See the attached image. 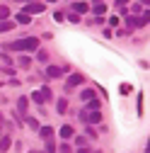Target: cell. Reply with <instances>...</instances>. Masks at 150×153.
Instances as JSON below:
<instances>
[{
    "label": "cell",
    "mask_w": 150,
    "mask_h": 153,
    "mask_svg": "<svg viewBox=\"0 0 150 153\" xmlns=\"http://www.w3.org/2000/svg\"><path fill=\"white\" fill-rule=\"evenodd\" d=\"M5 49L7 51H34V49H39V39L36 36H24V39H17V42H7Z\"/></svg>",
    "instance_id": "cell-1"
},
{
    "label": "cell",
    "mask_w": 150,
    "mask_h": 153,
    "mask_svg": "<svg viewBox=\"0 0 150 153\" xmlns=\"http://www.w3.org/2000/svg\"><path fill=\"white\" fill-rule=\"evenodd\" d=\"M80 119H82L85 124H99V122H102V114H99V109H97V112H87V109H85V112H80Z\"/></svg>",
    "instance_id": "cell-2"
},
{
    "label": "cell",
    "mask_w": 150,
    "mask_h": 153,
    "mask_svg": "<svg viewBox=\"0 0 150 153\" xmlns=\"http://www.w3.org/2000/svg\"><path fill=\"white\" fill-rule=\"evenodd\" d=\"M51 95H53V92H51L49 88H41V90H36V92L32 95V100H34L36 105H44L46 100H51Z\"/></svg>",
    "instance_id": "cell-3"
},
{
    "label": "cell",
    "mask_w": 150,
    "mask_h": 153,
    "mask_svg": "<svg viewBox=\"0 0 150 153\" xmlns=\"http://www.w3.org/2000/svg\"><path fill=\"white\" fill-rule=\"evenodd\" d=\"M39 12H44V3H36V0L27 3V7H24V15H39Z\"/></svg>",
    "instance_id": "cell-4"
},
{
    "label": "cell",
    "mask_w": 150,
    "mask_h": 153,
    "mask_svg": "<svg viewBox=\"0 0 150 153\" xmlns=\"http://www.w3.org/2000/svg\"><path fill=\"white\" fill-rule=\"evenodd\" d=\"M82 83H85V75L75 73V75H70V78H68V83H65V90H68V88H78V85H82Z\"/></svg>",
    "instance_id": "cell-5"
},
{
    "label": "cell",
    "mask_w": 150,
    "mask_h": 153,
    "mask_svg": "<svg viewBox=\"0 0 150 153\" xmlns=\"http://www.w3.org/2000/svg\"><path fill=\"white\" fill-rule=\"evenodd\" d=\"M63 75V68H58V66H49L46 68V78H61Z\"/></svg>",
    "instance_id": "cell-6"
},
{
    "label": "cell",
    "mask_w": 150,
    "mask_h": 153,
    "mask_svg": "<svg viewBox=\"0 0 150 153\" xmlns=\"http://www.w3.org/2000/svg\"><path fill=\"white\" fill-rule=\"evenodd\" d=\"M27 107H29V100H27V97H20V100H17V114H27Z\"/></svg>",
    "instance_id": "cell-7"
},
{
    "label": "cell",
    "mask_w": 150,
    "mask_h": 153,
    "mask_svg": "<svg viewBox=\"0 0 150 153\" xmlns=\"http://www.w3.org/2000/svg\"><path fill=\"white\" fill-rule=\"evenodd\" d=\"M12 29H15L12 20H3V22H0V34H3V32H12Z\"/></svg>",
    "instance_id": "cell-8"
},
{
    "label": "cell",
    "mask_w": 150,
    "mask_h": 153,
    "mask_svg": "<svg viewBox=\"0 0 150 153\" xmlns=\"http://www.w3.org/2000/svg\"><path fill=\"white\" fill-rule=\"evenodd\" d=\"M87 10H90V5H87V3H73V12L82 15V12H87Z\"/></svg>",
    "instance_id": "cell-9"
},
{
    "label": "cell",
    "mask_w": 150,
    "mask_h": 153,
    "mask_svg": "<svg viewBox=\"0 0 150 153\" xmlns=\"http://www.w3.org/2000/svg\"><path fill=\"white\" fill-rule=\"evenodd\" d=\"M73 134H75V131H73V126H70V124H65V126H61V136H63L65 141H68V139L73 136Z\"/></svg>",
    "instance_id": "cell-10"
},
{
    "label": "cell",
    "mask_w": 150,
    "mask_h": 153,
    "mask_svg": "<svg viewBox=\"0 0 150 153\" xmlns=\"http://www.w3.org/2000/svg\"><path fill=\"white\" fill-rule=\"evenodd\" d=\"M80 97L87 102V100H95V90H92V88H85L82 92H80Z\"/></svg>",
    "instance_id": "cell-11"
},
{
    "label": "cell",
    "mask_w": 150,
    "mask_h": 153,
    "mask_svg": "<svg viewBox=\"0 0 150 153\" xmlns=\"http://www.w3.org/2000/svg\"><path fill=\"white\" fill-rule=\"evenodd\" d=\"M39 136H41V139L53 136V129H51V126H39Z\"/></svg>",
    "instance_id": "cell-12"
},
{
    "label": "cell",
    "mask_w": 150,
    "mask_h": 153,
    "mask_svg": "<svg viewBox=\"0 0 150 153\" xmlns=\"http://www.w3.org/2000/svg\"><path fill=\"white\" fill-rule=\"evenodd\" d=\"M10 143H12L10 136H3V139H0V153H5V151L10 148Z\"/></svg>",
    "instance_id": "cell-13"
},
{
    "label": "cell",
    "mask_w": 150,
    "mask_h": 153,
    "mask_svg": "<svg viewBox=\"0 0 150 153\" xmlns=\"http://www.w3.org/2000/svg\"><path fill=\"white\" fill-rule=\"evenodd\" d=\"M46 141V153H56V141H53V136H49V139H44Z\"/></svg>",
    "instance_id": "cell-14"
},
{
    "label": "cell",
    "mask_w": 150,
    "mask_h": 153,
    "mask_svg": "<svg viewBox=\"0 0 150 153\" xmlns=\"http://www.w3.org/2000/svg\"><path fill=\"white\" fill-rule=\"evenodd\" d=\"M29 22H32V17H29V15H24V12L17 15V25H29Z\"/></svg>",
    "instance_id": "cell-15"
},
{
    "label": "cell",
    "mask_w": 150,
    "mask_h": 153,
    "mask_svg": "<svg viewBox=\"0 0 150 153\" xmlns=\"http://www.w3.org/2000/svg\"><path fill=\"white\" fill-rule=\"evenodd\" d=\"M92 12H95V15H104V12H107V5H104V3H95Z\"/></svg>",
    "instance_id": "cell-16"
},
{
    "label": "cell",
    "mask_w": 150,
    "mask_h": 153,
    "mask_svg": "<svg viewBox=\"0 0 150 153\" xmlns=\"http://www.w3.org/2000/svg\"><path fill=\"white\" fill-rule=\"evenodd\" d=\"M56 107H58V114H65V112H68V100H58Z\"/></svg>",
    "instance_id": "cell-17"
},
{
    "label": "cell",
    "mask_w": 150,
    "mask_h": 153,
    "mask_svg": "<svg viewBox=\"0 0 150 153\" xmlns=\"http://www.w3.org/2000/svg\"><path fill=\"white\" fill-rule=\"evenodd\" d=\"M36 59H39L41 63H46V61H49V51H46V49H39V53H36Z\"/></svg>",
    "instance_id": "cell-18"
},
{
    "label": "cell",
    "mask_w": 150,
    "mask_h": 153,
    "mask_svg": "<svg viewBox=\"0 0 150 153\" xmlns=\"http://www.w3.org/2000/svg\"><path fill=\"white\" fill-rule=\"evenodd\" d=\"M7 17H10V7L0 5V22H3V20H7Z\"/></svg>",
    "instance_id": "cell-19"
},
{
    "label": "cell",
    "mask_w": 150,
    "mask_h": 153,
    "mask_svg": "<svg viewBox=\"0 0 150 153\" xmlns=\"http://www.w3.org/2000/svg\"><path fill=\"white\" fill-rule=\"evenodd\" d=\"M87 107H90V112H97L99 109V100H87Z\"/></svg>",
    "instance_id": "cell-20"
},
{
    "label": "cell",
    "mask_w": 150,
    "mask_h": 153,
    "mask_svg": "<svg viewBox=\"0 0 150 153\" xmlns=\"http://www.w3.org/2000/svg\"><path fill=\"white\" fill-rule=\"evenodd\" d=\"M24 122H27V126H29V129H34V131H39V122H36V119H29V117H27Z\"/></svg>",
    "instance_id": "cell-21"
},
{
    "label": "cell",
    "mask_w": 150,
    "mask_h": 153,
    "mask_svg": "<svg viewBox=\"0 0 150 153\" xmlns=\"http://www.w3.org/2000/svg\"><path fill=\"white\" fill-rule=\"evenodd\" d=\"M68 20H70L73 25H78V22H80V15H78V12H70V15H68Z\"/></svg>",
    "instance_id": "cell-22"
},
{
    "label": "cell",
    "mask_w": 150,
    "mask_h": 153,
    "mask_svg": "<svg viewBox=\"0 0 150 153\" xmlns=\"http://www.w3.org/2000/svg\"><path fill=\"white\" fill-rule=\"evenodd\" d=\"M85 134H87V136H90V139H97V136H99V134H97L95 129H92V126H87V129H85Z\"/></svg>",
    "instance_id": "cell-23"
},
{
    "label": "cell",
    "mask_w": 150,
    "mask_h": 153,
    "mask_svg": "<svg viewBox=\"0 0 150 153\" xmlns=\"http://www.w3.org/2000/svg\"><path fill=\"white\" fill-rule=\"evenodd\" d=\"M119 90H121V95H128V92H131V90H133V88H131V85H128V83H124V85H121V88H119Z\"/></svg>",
    "instance_id": "cell-24"
},
{
    "label": "cell",
    "mask_w": 150,
    "mask_h": 153,
    "mask_svg": "<svg viewBox=\"0 0 150 153\" xmlns=\"http://www.w3.org/2000/svg\"><path fill=\"white\" fill-rule=\"evenodd\" d=\"M29 63H32V61L27 59V56H22V59H20V66H22V68H29Z\"/></svg>",
    "instance_id": "cell-25"
},
{
    "label": "cell",
    "mask_w": 150,
    "mask_h": 153,
    "mask_svg": "<svg viewBox=\"0 0 150 153\" xmlns=\"http://www.w3.org/2000/svg\"><path fill=\"white\" fill-rule=\"evenodd\" d=\"M126 5H128V0H116V7H119V10H124Z\"/></svg>",
    "instance_id": "cell-26"
},
{
    "label": "cell",
    "mask_w": 150,
    "mask_h": 153,
    "mask_svg": "<svg viewBox=\"0 0 150 153\" xmlns=\"http://www.w3.org/2000/svg\"><path fill=\"white\" fill-rule=\"evenodd\" d=\"M63 17H65L63 12H56V15H53V20H56V22H63Z\"/></svg>",
    "instance_id": "cell-27"
},
{
    "label": "cell",
    "mask_w": 150,
    "mask_h": 153,
    "mask_svg": "<svg viewBox=\"0 0 150 153\" xmlns=\"http://www.w3.org/2000/svg\"><path fill=\"white\" fill-rule=\"evenodd\" d=\"M61 153H73V148H70L68 143H63V146H61Z\"/></svg>",
    "instance_id": "cell-28"
},
{
    "label": "cell",
    "mask_w": 150,
    "mask_h": 153,
    "mask_svg": "<svg viewBox=\"0 0 150 153\" xmlns=\"http://www.w3.org/2000/svg\"><path fill=\"white\" fill-rule=\"evenodd\" d=\"M78 153H92V151H90V148H80Z\"/></svg>",
    "instance_id": "cell-29"
},
{
    "label": "cell",
    "mask_w": 150,
    "mask_h": 153,
    "mask_svg": "<svg viewBox=\"0 0 150 153\" xmlns=\"http://www.w3.org/2000/svg\"><path fill=\"white\" fill-rule=\"evenodd\" d=\"M17 3H32V0H17Z\"/></svg>",
    "instance_id": "cell-30"
},
{
    "label": "cell",
    "mask_w": 150,
    "mask_h": 153,
    "mask_svg": "<svg viewBox=\"0 0 150 153\" xmlns=\"http://www.w3.org/2000/svg\"><path fill=\"white\" fill-rule=\"evenodd\" d=\"M29 153H44V151H29Z\"/></svg>",
    "instance_id": "cell-31"
},
{
    "label": "cell",
    "mask_w": 150,
    "mask_h": 153,
    "mask_svg": "<svg viewBox=\"0 0 150 153\" xmlns=\"http://www.w3.org/2000/svg\"><path fill=\"white\" fill-rule=\"evenodd\" d=\"M49 3H58V0H49Z\"/></svg>",
    "instance_id": "cell-32"
},
{
    "label": "cell",
    "mask_w": 150,
    "mask_h": 153,
    "mask_svg": "<svg viewBox=\"0 0 150 153\" xmlns=\"http://www.w3.org/2000/svg\"><path fill=\"white\" fill-rule=\"evenodd\" d=\"M0 122H3V114H0Z\"/></svg>",
    "instance_id": "cell-33"
},
{
    "label": "cell",
    "mask_w": 150,
    "mask_h": 153,
    "mask_svg": "<svg viewBox=\"0 0 150 153\" xmlns=\"http://www.w3.org/2000/svg\"><path fill=\"white\" fill-rule=\"evenodd\" d=\"M95 153H102V151H95Z\"/></svg>",
    "instance_id": "cell-34"
}]
</instances>
